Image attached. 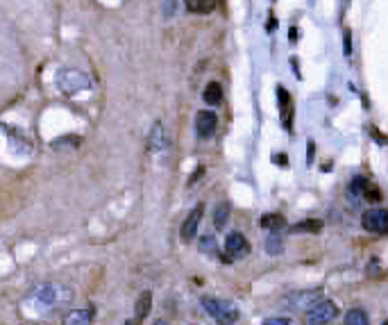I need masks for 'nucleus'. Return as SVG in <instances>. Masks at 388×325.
Here are the masks:
<instances>
[{
    "mask_svg": "<svg viewBox=\"0 0 388 325\" xmlns=\"http://www.w3.org/2000/svg\"><path fill=\"white\" fill-rule=\"evenodd\" d=\"M148 146L152 153H166L171 141H168V134H166V128L161 123H154L152 130H150V136H148Z\"/></svg>",
    "mask_w": 388,
    "mask_h": 325,
    "instance_id": "1a4fd4ad",
    "label": "nucleus"
},
{
    "mask_svg": "<svg viewBox=\"0 0 388 325\" xmlns=\"http://www.w3.org/2000/svg\"><path fill=\"white\" fill-rule=\"evenodd\" d=\"M202 214H205V205H198L191 209V214L186 216V221L182 223V236L186 241H191L195 234H198V228L202 223Z\"/></svg>",
    "mask_w": 388,
    "mask_h": 325,
    "instance_id": "6e6552de",
    "label": "nucleus"
},
{
    "mask_svg": "<svg viewBox=\"0 0 388 325\" xmlns=\"http://www.w3.org/2000/svg\"><path fill=\"white\" fill-rule=\"evenodd\" d=\"M320 228H323L320 221H302V223H295L291 232H320Z\"/></svg>",
    "mask_w": 388,
    "mask_h": 325,
    "instance_id": "412c9836",
    "label": "nucleus"
},
{
    "mask_svg": "<svg viewBox=\"0 0 388 325\" xmlns=\"http://www.w3.org/2000/svg\"><path fill=\"white\" fill-rule=\"evenodd\" d=\"M218 130V116L209 109H202V112L195 114V134L200 139H211Z\"/></svg>",
    "mask_w": 388,
    "mask_h": 325,
    "instance_id": "423d86ee",
    "label": "nucleus"
},
{
    "mask_svg": "<svg viewBox=\"0 0 388 325\" xmlns=\"http://www.w3.org/2000/svg\"><path fill=\"white\" fill-rule=\"evenodd\" d=\"M198 248L202 250L205 255H218V243H216V236L211 234H202L200 239H198Z\"/></svg>",
    "mask_w": 388,
    "mask_h": 325,
    "instance_id": "6ab92c4d",
    "label": "nucleus"
},
{
    "mask_svg": "<svg viewBox=\"0 0 388 325\" xmlns=\"http://www.w3.org/2000/svg\"><path fill=\"white\" fill-rule=\"evenodd\" d=\"M57 87L64 91L66 96H75L80 91L91 89V80L87 73H82L80 68H61L57 75Z\"/></svg>",
    "mask_w": 388,
    "mask_h": 325,
    "instance_id": "f03ea898",
    "label": "nucleus"
},
{
    "mask_svg": "<svg viewBox=\"0 0 388 325\" xmlns=\"http://www.w3.org/2000/svg\"><path fill=\"white\" fill-rule=\"evenodd\" d=\"M363 200L365 202H379V200H382V191L377 189V187H365Z\"/></svg>",
    "mask_w": 388,
    "mask_h": 325,
    "instance_id": "393cba45",
    "label": "nucleus"
},
{
    "mask_svg": "<svg viewBox=\"0 0 388 325\" xmlns=\"http://www.w3.org/2000/svg\"><path fill=\"white\" fill-rule=\"evenodd\" d=\"M152 325H168V323H166V321H161V319H159V321H154Z\"/></svg>",
    "mask_w": 388,
    "mask_h": 325,
    "instance_id": "c85d7f7f",
    "label": "nucleus"
},
{
    "mask_svg": "<svg viewBox=\"0 0 388 325\" xmlns=\"http://www.w3.org/2000/svg\"><path fill=\"white\" fill-rule=\"evenodd\" d=\"M175 9H177V0H161V16L166 21H171L175 16Z\"/></svg>",
    "mask_w": 388,
    "mask_h": 325,
    "instance_id": "5701e85b",
    "label": "nucleus"
},
{
    "mask_svg": "<svg viewBox=\"0 0 388 325\" xmlns=\"http://www.w3.org/2000/svg\"><path fill=\"white\" fill-rule=\"evenodd\" d=\"M345 325H370V321H368V314L361 307H352L345 314Z\"/></svg>",
    "mask_w": 388,
    "mask_h": 325,
    "instance_id": "a211bd4d",
    "label": "nucleus"
},
{
    "mask_svg": "<svg viewBox=\"0 0 388 325\" xmlns=\"http://www.w3.org/2000/svg\"><path fill=\"white\" fill-rule=\"evenodd\" d=\"M202 100H205L209 107L220 105V100H223V87H220L218 82H209L205 87V91H202Z\"/></svg>",
    "mask_w": 388,
    "mask_h": 325,
    "instance_id": "f8f14e48",
    "label": "nucleus"
},
{
    "mask_svg": "<svg viewBox=\"0 0 388 325\" xmlns=\"http://www.w3.org/2000/svg\"><path fill=\"white\" fill-rule=\"evenodd\" d=\"M277 98H279V109H282V114H286V109L291 107V96L286 94L284 87H277Z\"/></svg>",
    "mask_w": 388,
    "mask_h": 325,
    "instance_id": "b1692460",
    "label": "nucleus"
},
{
    "mask_svg": "<svg viewBox=\"0 0 388 325\" xmlns=\"http://www.w3.org/2000/svg\"><path fill=\"white\" fill-rule=\"evenodd\" d=\"M336 314H338V307H336L331 300H320L313 302L311 307L306 309L304 314V325H327L336 319Z\"/></svg>",
    "mask_w": 388,
    "mask_h": 325,
    "instance_id": "20e7f679",
    "label": "nucleus"
},
{
    "mask_svg": "<svg viewBox=\"0 0 388 325\" xmlns=\"http://www.w3.org/2000/svg\"><path fill=\"white\" fill-rule=\"evenodd\" d=\"M218 0H186V9L193 14H209L216 9Z\"/></svg>",
    "mask_w": 388,
    "mask_h": 325,
    "instance_id": "2eb2a0df",
    "label": "nucleus"
},
{
    "mask_svg": "<svg viewBox=\"0 0 388 325\" xmlns=\"http://www.w3.org/2000/svg\"><path fill=\"white\" fill-rule=\"evenodd\" d=\"M227 221H230V202H220L213 209V228L216 230H225Z\"/></svg>",
    "mask_w": 388,
    "mask_h": 325,
    "instance_id": "4468645a",
    "label": "nucleus"
},
{
    "mask_svg": "<svg viewBox=\"0 0 388 325\" xmlns=\"http://www.w3.org/2000/svg\"><path fill=\"white\" fill-rule=\"evenodd\" d=\"M382 325H388V323H386V321H384V323H382Z\"/></svg>",
    "mask_w": 388,
    "mask_h": 325,
    "instance_id": "7c9ffc66",
    "label": "nucleus"
},
{
    "mask_svg": "<svg viewBox=\"0 0 388 325\" xmlns=\"http://www.w3.org/2000/svg\"><path fill=\"white\" fill-rule=\"evenodd\" d=\"M284 225H286V221H284L282 214H264V216H261V228H264V230L277 232V230H282Z\"/></svg>",
    "mask_w": 388,
    "mask_h": 325,
    "instance_id": "f3484780",
    "label": "nucleus"
},
{
    "mask_svg": "<svg viewBox=\"0 0 388 325\" xmlns=\"http://www.w3.org/2000/svg\"><path fill=\"white\" fill-rule=\"evenodd\" d=\"M275 162H277L279 166H288V160L284 157V155H275Z\"/></svg>",
    "mask_w": 388,
    "mask_h": 325,
    "instance_id": "bb28decb",
    "label": "nucleus"
},
{
    "mask_svg": "<svg viewBox=\"0 0 388 325\" xmlns=\"http://www.w3.org/2000/svg\"><path fill=\"white\" fill-rule=\"evenodd\" d=\"M34 298L43 305H64V302L73 300V291L61 287V284H53V282H46V284H39L34 287Z\"/></svg>",
    "mask_w": 388,
    "mask_h": 325,
    "instance_id": "7ed1b4c3",
    "label": "nucleus"
},
{
    "mask_svg": "<svg viewBox=\"0 0 388 325\" xmlns=\"http://www.w3.org/2000/svg\"><path fill=\"white\" fill-rule=\"evenodd\" d=\"M225 253L230 257H234V260H243L250 253V243L245 241V236L241 232H230L227 239H225Z\"/></svg>",
    "mask_w": 388,
    "mask_h": 325,
    "instance_id": "0eeeda50",
    "label": "nucleus"
},
{
    "mask_svg": "<svg viewBox=\"0 0 388 325\" xmlns=\"http://www.w3.org/2000/svg\"><path fill=\"white\" fill-rule=\"evenodd\" d=\"M150 309H152V293H150V291H143V293L139 295V300H136V307H134L136 321L148 319Z\"/></svg>",
    "mask_w": 388,
    "mask_h": 325,
    "instance_id": "ddd939ff",
    "label": "nucleus"
},
{
    "mask_svg": "<svg viewBox=\"0 0 388 325\" xmlns=\"http://www.w3.org/2000/svg\"><path fill=\"white\" fill-rule=\"evenodd\" d=\"M363 228L368 232H375V234H386L388 228V212L384 207H377V209H368L361 219Z\"/></svg>",
    "mask_w": 388,
    "mask_h": 325,
    "instance_id": "39448f33",
    "label": "nucleus"
},
{
    "mask_svg": "<svg viewBox=\"0 0 388 325\" xmlns=\"http://www.w3.org/2000/svg\"><path fill=\"white\" fill-rule=\"evenodd\" d=\"M288 300L293 302L298 309H309L313 302L320 300V293H304V291H300V293H295L293 298H288Z\"/></svg>",
    "mask_w": 388,
    "mask_h": 325,
    "instance_id": "dca6fc26",
    "label": "nucleus"
},
{
    "mask_svg": "<svg viewBox=\"0 0 388 325\" xmlns=\"http://www.w3.org/2000/svg\"><path fill=\"white\" fill-rule=\"evenodd\" d=\"M365 187H368V180H365V177H361V175L352 177V182L347 184V189H345L347 200L352 202V205H359V200H363Z\"/></svg>",
    "mask_w": 388,
    "mask_h": 325,
    "instance_id": "9b49d317",
    "label": "nucleus"
},
{
    "mask_svg": "<svg viewBox=\"0 0 388 325\" xmlns=\"http://www.w3.org/2000/svg\"><path fill=\"white\" fill-rule=\"evenodd\" d=\"M261 325H291V321H288L286 316H277V319H268V321H264Z\"/></svg>",
    "mask_w": 388,
    "mask_h": 325,
    "instance_id": "a878e982",
    "label": "nucleus"
},
{
    "mask_svg": "<svg viewBox=\"0 0 388 325\" xmlns=\"http://www.w3.org/2000/svg\"><path fill=\"white\" fill-rule=\"evenodd\" d=\"M80 136H64V139H55V141H50V146L53 148H77L80 146Z\"/></svg>",
    "mask_w": 388,
    "mask_h": 325,
    "instance_id": "4be33fe9",
    "label": "nucleus"
},
{
    "mask_svg": "<svg viewBox=\"0 0 388 325\" xmlns=\"http://www.w3.org/2000/svg\"><path fill=\"white\" fill-rule=\"evenodd\" d=\"M266 253L272 255V257L282 255V253H284V241H282V236L272 232V234L268 236V239H266Z\"/></svg>",
    "mask_w": 388,
    "mask_h": 325,
    "instance_id": "aec40b11",
    "label": "nucleus"
},
{
    "mask_svg": "<svg viewBox=\"0 0 388 325\" xmlns=\"http://www.w3.org/2000/svg\"><path fill=\"white\" fill-rule=\"evenodd\" d=\"M202 309H205L218 325H234L241 316L239 307L230 300H223V298H211V295H205L202 298Z\"/></svg>",
    "mask_w": 388,
    "mask_h": 325,
    "instance_id": "f257e3e1",
    "label": "nucleus"
},
{
    "mask_svg": "<svg viewBox=\"0 0 388 325\" xmlns=\"http://www.w3.org/2000/svg\"><path fill=\"white\" fill-rule=\"evenodd\" d=\"M93 316H95L93 305H87V307L73 309V312L66 314L64 321H61V325H91Z\"/></svg>",
    "mask_w": 388,
    "mask_h": 325,
    "instance_id": "9d476101",
    "label": "nucleus"
},
{
    "mask_svg": "<svg viewBox=\"0 0 388 325\" xmlns=\"http://www.w3.org/2000/svg\"><path fill=\"white\" fill-rule=\"evenodd\" d=\"M277 23H275V16H270V21H268V30H275Z\"/></svg>",
    "mask_w": 388,
    "mask_h": 325,
    "instance_id": "cd10ccee",
    "label": "nucleus"
},
{
    "mask_svg": "<svg viewBox=\"0 0 388 325\" xmlns=\"http://www.w3.org/2000/svg\"><path fill=\"white\" fill-rule=\"evenodd\" d=\"M123 325H134V321H125V323Z\"/></svg>",
    "mask_w": 388,
    "mask_h": 325,
    "instance_id": "c756f323",
    "label": "nucleus"
}]
</instances>
